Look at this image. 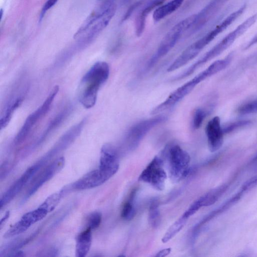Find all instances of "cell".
I'll list each match as a JSON object with an SVG mask.
<instances>
[{
	"mask_svg": "<svg viewBox=\"0 0 257 257\" xmlns=\"http://www.w3.org/2000/svg\"><path fill=\"white\" fill-rule=\"evenodd\" d=\"M130 0H124L125 2H128Z\"/></svg>",
	"mask_w": 257,
	"mask_h": 257,
	"instance_id": "ab89813d",
	"label": "cell"
},
{
	"mask_svg": "<svg viewBox=\"0 0 257 257\" xmlns=\"http://www.w3.org/2000/svg\"><path fill=\"white\" fill-rule=\"evenodd\" d=\"M190 216L185 211L168 229L162 241L166 243L173 238L183 228Z\"/></svg>",
	"mask_w": 257,
	"mask_h": 257,
	"instance_id": "603a6c76",
	"label": "cell"
},
{
	"mask_svg": "<svg viewBox=\"0 0 257 257\" xmlns=\"http://www.w3.org/2000/svg\"><path fill=\"white\" fill-rule=\"evenodd\" d=\"M119 162L116 148L106 143L101 149L99 168L109 179L118 170Z\"/></svg>",
	"mask_w": 257,
	"mask_h": 257,
	"instance_id": "30bf717a",
	"label": "cell"
},
{
	"mask_svg": "<svg viewBox=\"0 0 257 257\" xmlns=\"http://www.w3.org/2000/svg\"><path fill=\"white\" fill-rule=\"evenodd\" d=\"M165 0H149L140 9L135 19V33L138 37L141 36L146 27V18L153 10L163 4Z\"/></svg>",
	"mask_w": 257,
	"mask_h": 257,
	"instance_id": "e0dca14e",
	"label": "cell"
},
{
	"mask_svg": "<svg viewBox=\"0 0 257 257\" xmlns=\"http://www.w3.org/2000/svg\"><path fill=\"white\" fill-rule=\"evenodd\" d=\"M194 20L195 14L181 21L170 30L162 40L155 53L148 62L147 69L152 68L175 46L183 33L192 27Z\"/></svg>",
	"mask_w": 257,
	"mask_h": 257,
	"instance_id": "8992f818",
	"label": "cell"
},
{
	"mask_svg": "<svg viewBox=\"0 0 257 257\" xmlns=\"http://www.w3.org/2000/svg\"><path fill=\"white\" fill-rule=\"evenodd\" d=\"M167 174L164 168V160L155 156L139 177L140 181L151 185L158 191H162L165 187Z\"/></svg>",
	"mask_w": 257,
	"mask_h": 257,
	"instance_id": "9c48e42d",
	"label": "cell"
},
{
	"mask_svg": "<svg viewBox=\"0 0 257 257\" xmlns=\"http://www.w3.org/2000/svg\"><path fill=\"white\" fill-rule=\"evenodd\" d=\"M5 256H14L21 257L25 256V252L21 250H15L8 253Z\"/></svg>",
	"mask_w": 257,
	"mask_h": 257,
	"instance_id": "e575fe53",
	"label": "cell"
},
{
	"mask_svg": "<svg viewBox=\"0 0 257 257\" xmlns=\"http://www.w3.org/2000/svg\"><path fill=\"white\" fill-rule=\"evenodd\" d=\"M65 159L60 157L49 165L36 178L27 193V197L34 194L45 183L50 180L64 167Z\"/></svg>",
	"mask_w": 257,
	"mask_h": 257,
	"instance_id": "9a60e30c",
	"label": "cell"
},
{
	"mask_svg": "<svg viewBox=\"0 0 257 257\" xmlns=\"http://www.w3.org/2000/svg\"><path fill=\"white\" fill-rule=\"evenodd\" d=\"M24 100L23 96H19L11 100L5 107L0 118L1 129L6 127L11 121L15 111L20 107Z\"/></svg>",
	"mask_w": 257,
	"mask_h": 257,
	"instance_id": "44dd1931",
	"label": "cell"
},
{
	"mask_svg": "<svg viewBox=\"0 0 257 257\" xmlns=\"http://www.w3.org/2000/svg\"><path fill=\"white\" fill-rule=\"evenodd\" d=\"M40 167V166L37 163L29 168L21 177L3 194L1 198V209L14 199Z\"/></svg>",
	"mask_w": 257,
	"mask_h": 257,
	"instance_id": "4fadbf2b",
	"label": "cell"
},
{
	"mask_svg": "<svg viewBox=\"0 0 257 257\" xmlns=\"http://www.w3.org/2000/svg\"><path fill=\"white\" fill-rule=\"evenodd\" d=\"M251 121L249 120H241L231 122L222 128L224 134L231 133L240 128L243 127L249 124Z\"/></svg>",
	"mask_w": 257,
	"mask_h": 257,
	"instance_id": "d6a6232c",
	"label": "cell"
},
{
	"mask_svg": "<svg viewBox=\"0 0 257 257\" xmlns=\"http://www.w3.org/2000/svg\"><path fill=\"white\" fill-rule=\"evenodd\" d=\"M231 60V57L229 56L213 62L205 70L171 93L164 101L152 110L151 114L160 113L173 107L201 82L225 69L230 63Z\"/></svg>",
	"mask_w": 257,
	"mask_h": 257,
	"instance_id": "7a4b0ae2",
	"label": "cell"
},
{
	"mask_svg": "<svg viewBox=\"0 0 257 257\" xmlns=\"http://www.w3.org/2000/svg\"><path fill=\"white\" fill-rule=\"evenodd\" d=\"M167 161L169 177L173 183H177L186 177L189 171L190 156L180 146L171 144L163 151Z\"/></svg>",
	"mask_w": 257,
	"mask_h": 257,
	"instance_id": "5b68a950",
	"label": "cell"
},
{
	"mask_svg": "<svg viewBox=\"0 0 257 257\" xmlns=\"http://www.w3.org/2000/svg\"><path fill=\"white\" fill-rule=\"evenodd\" d=\"M136 192L133 191L128 199L123 205L121 211V217L126 220H132L135 215V209L133 203Z\"/></svg>",
	"mask_w": 257,
	"mask_h": 257,
	"instance_id": "f1b7e54d",
	"label": "cell"
},
{
	"mask_svg": "<svg viewBox=\"0 0 257 257\" xmlns=\"http://www.w3.org/2000/svg\"><path fill=\"white\" fill-rule=\"evenodd\" d=\"M206 115V111L201 108H198L195 110L192 118V125L194 129H198L201 126Z\"/></svg>",
	"mask_w": 257,
	"mask_h": 257,
	"instance_id": "1f68e13d",
	"label": "cell"
},
{
	"mask_svg": "<svg viewBox=\"0 0 257 257\" xmlns=\"http://www.w3.org/2000/svg\"><path fill=\"white\" fill-rule=\"evenodd\" d=\"M30 226L29 223L21 218L5 232L4 237L8 238L18 235L26 231Z\"/></svg>",
	"mask_w": 257,
	"mask_h": 257,
	"instance_id": "4316f807",
	"label": "cell"
},
{
	"mask_svg": "<svg viewBox=\"0 0 257 257\" xmlns=\"http://www.w3.org/2000/svg\"><path fill=\"white\" fill-rule=\"evenodd\" d=\"M171 252V248H166L160 250L157 253L156 256L158 257H164L168 255Z\"/></svg>",
	"mask_w": 257,
	"mask_h": 257,
	"instance_id": "d590c367",
	"label": "cell"
},
{
	"mask_svg": "<svg viewBox=\"0 0 257 257\" xmlns=\"http://www.w3.org/2000/svg\"><path fill=\"white\" fill-rule=\"evenodd\" d=\"M246 8L245 4L230 14L213 29L193 43L196 48L201 51L203 48L209 44L216 37L224 31L227 28L237 19L244 12Z\"/></svg>",
	"mask_w": 257,
	"mask_h": 257,
	"instance_id": "8fae6325",
	"label": "cell"
},
{
	"mask_svg": "<svg viewBox=\"0 0 257 257\" xmlns=\"http://www.w3.org/2000/svg\"><path fill=\"white\" fill-rule=\"evenodd\" d=\"M48 213L45 209L39 207L34 210L27 212L21 218L31 225L43 219Z\"/></svg>",
	"mask_w": 257,
	"mask_h": 257,
	"instance_id": "cb8c5ba5",
	"label": "cell"
},
{
	"mask_svg": "<svg viewBox=\"0 0 257 257\" xmlns=\"http://www.w3.org/2000/svg\"><path fill=\"white\" fill-rule=\"evenodd\" d=\"M71 111L70 107H66L57 114L49 122L45 131L39 139L38 144H41L53 131L56 129L67 118Z\"/></svg>",
	"mask_w": 257,
	"mask_h": 257,
	"instance_id": "7402d4cb",
	"label": "cell"
},
{
	"mask_svg": "<svg viewBox=\"0 0 257 257\" xmlns=\"http://www.w3.org/2000/svg\"><path fill=\"white\" fill-rule=\"evenodd\" d=\"M257 43V34L246 45L244 49H247Z\"/></svg>",
	"mask_w": 257,
	"mask_h": 257,
	"instance_id": "8d00e7d4",
	"label": "cell"
},
{
	"mask_svg": "<svg viewBox=\"0 0 257 257\" xmlns=\"http://www.w3.org/2000/svg\"><path fill=\"white\" fill-rule=\"evenodd\" d=\"M0 13H1V19H2V17H3V10L2 9H1V11H0Z\"/></svg>",
	"mask_w": 257,
	"mask_h": 257,
	"instance_id": "f35d334b",
	"label": "cell"
},
{
	"mask_svg": "<svg viewBox=\"0 0 257 257\" xmlns=\"http://www.w3.org/2000/svg\"><path fill=\"white\" fill-rule=\"evenodd\" d=\"M223 187L212 190L197 199L201 207L208 206L213 204L218 199Z\"/></svg>",
	"mask_w": 257,
	"mask_h": 257,
	"instance_id": "d4e9b609",
	"label": "cell"
},
{
	"mask_svg": "<svg viewBox=\"0 0 257 257\" xmlns=\"http://www.w3.org/2000/svg\"><path fill=\"white\" fill-rule=\"evenodd\" d=\"M62 194L63 192L61 191L51 194L45 199L39 207L45 209L48 213L51 212L59 203Z\"/></svg>",
	"mask_w": 257,
	"mask_h": 257,
	"instance_id": "83f0119b",
	"label": "cell"
},
{
	"mask_svg": "<svg viewBox=\"0 0 257 257\" xmlns=\"http://www.w3.org/2000/svg\"><path fill=\"white\" fill-rule=\"evenodd\" d=\"M200 52L193 43L192 44L186 48L169 66L167 71L172 72L184 66L197 56Z\"/></svg>",
	"mask_w": 257,
	"mask_h": 257,
	"instance_id": "ac0fdd59",
	"label": "cell"
},
{
	"mask_svg": "<svg viewBox=\"0 0 257 257\" xmlns=\"http://www.w3.org/2000/svg\"><path fill=\"white\" fill-rule=\"evenodd\" d=\"M109 178L99 169L94 170L85 174L75 182L72 187L77 190L91 189L103 184Z\"/></svg>",
	"mask_w": 257,
	"mask_h": 257,
	"instance_id": "2e32d148",
	"label": "cell"
},
{
	"mask_svg": "<svg viewBox=\"0 0 257 257\" xmlns=\"http://www.w3.org/2000/svg\"><path fill=\"white\" fill-rule=\"evenodd\" d=\"M91 229L87 228L77 236L75 255L77 257H84L89 252L92 243Z\"/></svg>",
	"mask_w": 257,
	"mask_h": 257,
	"instance_id": "d6986e66",
	"label": "cell"
},
{
	"mask_svg": "<svg viewBox=\"0 0 257 257\" xmlns=\"http://www.w3.org/2000/svg\"><path fill=\"white\" fill-rule=\"evenodd\" d=\"M229 0H211L200 12L195 14V20L190 30L193 32L206 25Z\"/></svg>",
	"mask_w": 257,
	"mask_h": 257,
	"instance_id": "7c38bea8",
	"label": "cell"
},
{
	"mask_svg": "<svg viewBox=\"0 0 257 257\" xmlns=\"http://www.w3.org/2000/svg\"><path fill=\"white\" fill-rule=\"evenodd\" d=\"M110 69L104 61L95 63L82 78L78 98L82 106L90 108L95 104L98 92L109 77Z\"/></svg>",
	"mask_w": 257,
	"mask_h": 257,
	"instance_id": "6da1fadb",
	"label": "cell"
},
{
	"mask_svg": "<svg viewBox=\"0 0 257 257\" xmlns=\"http://www.w3.org/2000/svg\"><path fill=\"white\" fill-rule=\"evenodd\" d=\"M59 90V86H55L43 103L27 117L15 138L14 143L16 145L22 143L31 133L36 124L46 115Z\"/></svg>",
	"mask_w": 257,
	"mask_h": 257,
	"instance_id": "52a82bcc",
	"label": "cell"
},
{
	"mask_svg": "<svg viewBox=\"0 0 257 257\" xmlns=\"http://www.w3.org/2000/svg\"><path fill=\"white\" fill-rule=\"evenodd\" d=\"M102 215L100 212L95 211L89 215L87 219V228L91 230L97 228L100 224Z\"/></svg>",
	"mask_w": 257,
	"mask_h": 257,
	"instance_id": "4dcf8cb0",
	"label": "cell"
},
{
	"mask_svg": "<svg viewBox=\"0 0 257 257\" xmlns=\"http://www.w3.org/2000/svg\"><path fill=\"white\" fill-rule=\"evenodd\" d=\"M148 222L153 228L157 227L161 222V215L159 208V204L156 201H153L149 208Z\"/></svg>",
	"mask_w": 257,
	"mask_h": 257,
	"instance_id": "484cf974",
	"label": "cell"
},
{
	"mask_svg": "<svg viewBox=\"0 0 257 257\" xmlns=\"http://www.w3.org/2000/svg\"><path fill=\"white\" fill-rule=\"evenodd\" d=\"M167 119L166 116L160 115L135 123L130 128L125 136L124 142L125 146L130 150L135 149L152 128Z\"/></svg>",
	"mask_w": 257,
	"mask_h": 257,
	"instance_id": "ba28073f",
	"label": "cell"
},
{
	"mask_svg": "<svg viewBox=\"0 0 257 257\" xmlns=\"http://www.w3.org/2000/svg\"><path fill=\"white\" fill-rule=\"evenodd\" d=\"M10 216V211H8L5 213L4 216L1 219L0 221V228L2 229V226L5 222L7 221V220L9 218Z\"/></svg>",
	"mask_w": 257,
	"mask_h": 257,
	"instance_id": "74e56055",
	"label": "cell"
},
{
	"mask_svg": "<svg viewBox=\"0 0 257 257\" xmlns=\"http://www.w3.org/2000/svg\"><path fill=\"white\" fill-rule=\"evenodd\" d=\"M115 11L116 6L109 2L94 9L75 33L74 39L85 43L90 42L107 27Z\"/></svg>",
	"mask_w": 257,
	"mask_h": 257,
	"instance_id": "3957f363",
	"label": "cell"
},
{
	"mask_svg": "<svg viewBox=\"0 0 257 257\" xmlns=\"http://www.w3.org/2000/svg\"><path fill=\"white\" fill-rule=\"evenodd\" d=\"M237 112L243 115L257 113V99L241 105L238 108Z\"/></svg>",
	"mask_w": 257,
	"mask_h": 257,
	"instance_id": "f546056e",
	"label": "cell"
},
{
	"mask_svg": "<svg viewBox=\"0 0 257 257\" xmlns=\"http://www.w3.org/2000/svg\"><path fill=\"white\" fill-rule=\"evenodd\" d=\"M185 0H171L157 8L153 14L155 22H159L177 10Z\"/></svg>",
	"mask_w": 257,
	"mask_h": 257,
	"instance_id": "ffe728a7",
	"label": "cell"
},
{
	"mask_svg": "<svg viewBox=\"0 0 257 257\" xmlns=\"http://www.w3.org/2000/svg\"><path fill=\"white\" fill-rule=\"evenodd\" d=\"M257 185V174L246 181L242 186L241 191L243 192L250 189Z\"/></svg>",
	"mask_w": 257,
	"mask_h": 257,
	"instance_id": "836d02e7",
	"label": "cell"
},
{
	"mask_svg": "<svg viewBox=\"0 0 257 257\" xmlns=\"http://www.w3.org/2000/svg\"><path fill=\"white\" fill-rule=\"evenodd\" d=\"M209 150L214 152L219 150L223 142V132L220 118L216 116L210 119L205 127Z\"/></svg>",
	"mask_w": 257,
	"mask_h": 257,
	"instance_id": "5bb4252c",
	"label": "cell"
},
{
	"mask_svg": "<svg viewBox=\"0 0 257 257\" xmlns=\"http://www.w3.org/2000/svg\"><path fill=\"white\" fill-rule=\"evenodd\" d=\"M257 21V13L248 17L235 29L225 36L220 42L206 52L200 59L180 74L183 79L193 73L202 65L217 57L227 49L238 37L243 34Z\"/></svg>",
	"mask_w": 257,
	"mask_h": 257,
	"instance_id": "277c9868",
	"label": "cell"
}]
</instances>
